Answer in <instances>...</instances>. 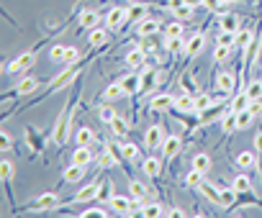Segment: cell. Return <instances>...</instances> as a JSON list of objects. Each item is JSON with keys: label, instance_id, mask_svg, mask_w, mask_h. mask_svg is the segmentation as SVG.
<instances>
[{"label": "cell", "instance_id": "6da1fadb", "mask_svg": "<svg viewBox=\"0 0 262 218\" xmlns=\"http://www.w3.org/2000/svg\"><path fill=\"white\" fill-rule=\"evenodd\" d=\"M80 85L82 80H75V87H72V95L67 98L64 108H62V113L54 124V144L57 147H64L70 134H72V126H75V108H77V95H80Z\"/></svg>", "mask_w": 262, "mask_h": 218}, {"label": "cell", "instance_id": "7a4b0ae2", "mask_svg": "<svg viewBox=\"0 0 262 218\" xmlns=\"http://www.w3.org/2000/svg\"><path fill=\"white\" fill-rule=\"evenodd\" d=\"M90 62H93V54H90V57H85V59H80L77 64H64V69H62V72H59V75H57V77H54L52 82H47V87H44V92H41L39 98H34V100H31V103H29L26 108H21V111H29V108H31V105H36V103H41L44 98H49V95H54V92H59V90H64V87H67L70 82H75V80H77V75L82 72V67H88Z\"/></svg>", "mask_w": 262, "mask_h": 218}, {"label": "cell", "instance_id": "3957f363", "mask_svg": "<svg viewBox=\"0 0 262 218\" xmlns=\"http://www.w3.org/2000/svg\"><path fill=\"white\" fill-rule=\"evenodd\" d=\"M57 208H62L59 195H57V192H41V195H39L36 200H31L29 205H21L18 213H24V210H39V213H47V210H57Z\"/></svg>", "mask_w": 262, "mask_h": 218}, {"label": "cell", "instance_id": "277c9868", "mask_svg": "<svg viewBox=\"0 0 262 218\" xmlns=\"http://www.w3.org/2000/svg\"><path fill=\"white\" fill-rule=\"evenodd\" d=\"M41 87V80L39 77H24V80H18L13 87H11V92H6L3 95V103H8L11 98H26V95H34L36 90Z\"/></svg>", "mask_w": 262, "mask_h": 218}, {"label": "cell", "instance_id": "5b68a950", "mask_svg": "<svg viewBox=\"0 0 262 218\" xmlns=\"http://www.w3.org/2000/svg\"><path fill=\"white\" fill-rule=\"evenodd\" d=\"M226 98H231V95H221V98H219V100H216L211 108H206L203 113H198V129H206V126H208V124H213L216 118L221 121V116L229 111V108L224 111V100H226Z\"/></svg>", "mask_w": 262, "mask_h": 218}, {"label": "cell", "instance_id": "8992f818", "mask_svg": "<svg viewBox=\"0 0 262 218\" xmlns=\"http://www.w3.org/2000/svg\"><path fill=\"white\" fill-rule=\"evenodd\" d=\"M98 192H100V180H95V182H90V185L80 187V192H75L70 200H64V203H62V208H67V205H80V203H90V200H98Z\"/></svg>", "mask_w": 262, "mask_h": 218}, {"label": "cell", "instance_id": "52a82bcc", "mask_svg": "<svg viewBox=\"0 0 262 218\" xmlns=\"http://www.w3.org/2000/svg\"><path fill=\"white\" fill-rule=\"evenodd\" d=\"M34 62H36V52H34V49H29V52L18 54L13 62H8V64H6V75H18V72H26V69H31V67H34Z\"/></svg>", "mask_w": 262, "mask_h": 218}, {"label": "cell", "instance_id": "ba28073f", "mask_svg": "<svg viewBox=\"0 0 262 218\" xmlns=\"http://www.w3.org/2000/svg\"><path fill=\"white\" fill-rule=\"evenodd\" d=\"M203 46H206V34H203V31L193 34V36L185 41V59H183V64H180V67H185L188 62H193V59L203 52Z\"/></svg>", "mask_w": 262, "mask_h": 218}, {"label": "cell", "instance_id": "9c48e42d", "mask_svg": "<svg viewBox=\"0 0 262 218\" xmlns=\"http://www.w3.org/2000/svg\"><path fill=\"white\" fill-rule=\"evenodd\" d=\"M126 21H128V8H123V6H113V8L105 13V29H111V31L123 29Z\"/></svg>", "mask_w": 262, "mask_h": 218}, {"label": "cell", "instance_id": "30bf717a", "mask_svg": "<svg viewBox=\"0 0 262 218\" xmlns=\"http://www.w3.org/2000/svg\"><path fill=\"white\" fill-rule=\"evenodd\" d=\"M165 139H167V134H165L162 126H149V129L144 131V147H147L149 152L160 149V147L165 144Z\"/></svg>", "mask_w": 262, "mask_h": 218}, {"label": "cell", "instance_id": "8fae6325", "mask_svg": "<svg viewBox=\"0 0 262 218\" xmlns=\"http://www.w3.org/2000/svg\"><path fill=\"white\" fill-rule=\"evenodd\" d=\"M162 152H165V167H167V162H172L180 152H183V139L178 136V134H167V139H165V144H162Z\"/></svg>", "mask_w": 262, "mask_h": 218}, {"label": "cell", "instance_id": "7c38bea8", "mask_svg": "<svg viewBox=\"0 0 262 218\" xmlns=\"http://www.w3.org/2000/svg\"><path fill=\"white\" fill-rule=\"evenodd\" d=\"M149 108H152L155 113H170L172 108H175V95L160 92V95H155V98L149 100Z\"/></svg>", "mask_w": 262, "mask_h": 218}, {"label": "cell", "instance_id": "4fadbf2b", "mask_svg": "<svg viewBox=\"0 0 262 218\" xmlns=\"http://www.w3.org/2000/svg\"><path fill=\"white\" fill-rule=\"evenodd\" d=\"M98 23H100V13H98V11L82 8V11L77 13V29H80V31H82V29H98Z\"/></svg>", "mask_w": 262, "mask_h": 218}, {"label": "cell", "instance_id": "5bb4252c", "mask_svg": "<svg viewBox=\"0 0 262 218\" xmlns=\"http://www.w3.org/2000/svg\"><path fill=\"white\" fill-rule=\"evenodd\" d=\"M216 87H219V92H226V95L239 92V90H236V77H234L229 69H224V72L216 75Z\"/></svg>", "mask_w": 262, "mask_h": 218}, {"label": "cell", "instance_id": "9a60e30c", "mask_svg": "<svg viewBox=\"0 0 262 218\" xmlns=\"http://www.w3.org/2000/svg\"><path fill=\"white\" fill-rule=\"evenodd\" d=\"M139 164H142V172H144L149 180H157V177L165 172V162H160L157 157H144Z\"/></svg>", "mask_w": 262, "mask_h": 218}, {"label": "cell", "instance_id": "2e32d148", "mask_svg": "<svg viewBox=\"0 0 262 218\" xmlns=\"http://www.w3.org/2000/svg\"><path fill=\"white\" fill-rule=\"evenodd\" d=\"M123 62H126V67H131V69H142V67L147 64V52H144L142 46H134V49L126 52Z\"/></svg>", "mask_w": 262, "mask_h": 218}, {"label": "cell", "instance_id": "e0dca14e", "mask_svg": "<svg viewBox=\"0 0 262 218\" xmlns=\"http://www.w3.org/2000/svg\"><path fill=\"white\" fill-rule=\"evenodd\" d=\"M139 72H142V95H147V92H152V90L157 87V77H160V72L152 69V67H147V64H144Z\"/></svg>", "mask_w": 262, "mask_h": 218}, {"label": "cell", "instance_id": "ac0fdd59", "mask_svg": "<svg viewBox=\"0 0 262 218\" xmlns=\"http://www.w3.org/2000/svg\"><path fill=\"white\" fill-rule=\"evenodd\" d=\"M160 31V21L157 18H142V21H137V36L142 39V36H155Z\"/></svg>", "mask_w": 262, "mask_h": 218}, {"label": "cell", "instance_id": "d6986e66", "mask_svg": "<svg viewBox=\"0 0 262 218\" xmlns=\"http://www.w3.org/2000/svg\"><path fill=\"white\" fill-rule=\"evenodd\" d=\"M249 103H252V98L247 95V90H239V92H234V95H231L229 111H234V113H239V111H247V108H249Z\"/></svg>", "mask_w": 262, "mask_h": 218}, {"label": "cell", "instance_id": "ffe728a7", "mask_svg": "<svg viewBox=\"0 0 262 218\" xmlns=\"http://www.w3.org/2000/svg\"><path fill=\"white\" fill-rule=\"evenodd\" d=\"M219 29H224V31H239L242 29V18L236 16V13H221L219 16Z\"/></svg>", "mask_w": 262, "mask_h": 218}, {"label": "cell", "instance_id": "44dd1931", "mask_svg": "<svg viewBox=\"0 0 262 218\" xmlns=\"http://www.w3.org/2000/svg\"><path fill=\"white\" fill-rule=\"evenodd\" d=\"M257 164H259L257 152H239V154H236V167H239V169L249 172V169H254Z\"/></svg>", "mask_w": 262, "mask_h": 218}, {"label": "cell", "instance_id": "7402d4cb", "mask_svg": "<svg viewBox=\"0 0 262 218\" xmlns=\"http://www.w3.org/2000/svg\"><path fill=\"white\" fill-rule=\"evenodd\" d=\"M82 177H85V167L72 162V164L64 169V175H62V182H67V185H77Z\"/></svg>", "mask_w": 262, "mask_h": 218}, {"label": "cell", "instance_id": "603a6c76", "mask_svg": "<svg viewBox=\"0 0 262 218\" xmlns=\"http://www.w3.org/2000/svg\"><path fill=\"white\" fill-rule=\"evenodd\" d=\"M254 41V29H239L236 31V46L234 49H242V54H247L249 44Z\"/></svg>", "mask_w": 262, "mask_h": 218}, {"label": "cell", "instance_id": "cb8c5ba5", "mask_svg": "<svg viewBox=\"0 0 262 218\" xmlns=\"http://www.w3.org/2000/svg\"><path fill=\"white\" fill-rule=\"evenodd\" d=\"M231 187L236 190V192H254V187H252V180H249V175L242 169L239 175H234V180H231Z\"/></svg>", "mask_w": 262, "mask_h": 218}, {"label": "cell", "instance_id": "d4e9b609", "mask_svg": "<svg viewBox=\"0 0 262 218\" xmlns=\"http://www.w3.org/2000/svg\"><path fill=\"white\" fill-rule=\"evenodd\" d=\"M198 192H203L211 203L221 205V185H213V182H206V180H203V185L198 187Z\"/></svg>", "mask_w": 262, "mask_h": 218}, {"label": "cell", "instance_id": "484cf974", "mask_svg": "<svg viewBox=\"0 0 262 218\" xmlns=\"http://www.w3.org/2000/svg\"><path fill=\"white\" fill-rule=\"evenodd\" d=\"M126 92H123V87H121V82H111L105 90H103V95H100V100L103 103H113V100H121Z\"/></svg>", "mask_w": 262, "mask_h": 218}, {"label": "cell", "instance_id": "4316f807", "mask_svg": "<svg viewBox=\"0 0 262 218\" xmlns=\"http://www.w3.org/2000/svg\"><path fill=\"white\" fill-rule=\"evenodd\" d=\"M221 131H224V136H231L234 131H239V124H236V113L234 111H226L221 116Z\"/></svg>", "mask_w": 262, "mask_h": 218}, {"label": "cell", "instance_id": "83f0119b", "mask_svg": "<svg viewBox=\"0 0 262 218\" xmlns=\"http://www.w3.org/2000/svg\"><path fill=\"white\" fill-rule=\"evenodd\" d=\"M26 144H29V149L31 152H44V139H41V134H36V129L34 126H29L26 129Z\"/></svg>", "mask_w": 262, "mask_h": 218}, {"label": "cell", "instance_id": "f1b7e54d", "mask_svg": "<svg viewBox=\"0 0 262 218\" xmlns=\"http://www.w3.org/2000/svg\"><path fill=\"white\" fill-rule=\"evenodd\" d=\"M165 49H167V54H170V57H178V54L185 49L183 36H165Z\"/></svg>", "mask_w": 262, "mask_h": 218}, {"label": "cell", "instance_id": "f546056e", "mask_svg": "<svg viewBox=\"0 0 262 218\" xmlns=\"http://www.w3.org/2000/svg\"><path fill=\"white\" fill-rule=\"evenodd\" d=\"M95 141V134H93V129H88V126H80L77 131H75V144L77 147H90Z\"/></svg>", "mask_w": 262, "mask_h": 218}, {"label": "cell", "instance_id": "4dcf8cb0", "mask_svg": "<svg viewBox=\"0 0 262 218\" xmlns=\"http://www.w3.org/2000/svg\"><path fill=\"white\" fill-rule=\"evenodd\" d=\"M221 95H226V92H221ZM221 95H219V98H221ZM219 98H213V95H208V92H198V95H195V113H203L206 108H211Z\"/></svg>", "mask_w": 262, "mask_h": 218}, {"label": "cell", "instance_id": "1f68e13d", "mask_svg": "<svg viewBox=\"0 0 262 218\" xmlns=\"http://www.w3.org/2000/svg\"><path fill=\"white\" fill-rule=\"evenodd\" d=\"M128 192H131V198H134V200L144 203V198L149 195V187H147L144 182H137V180H131V182H128Z\"/></svg>", "mask_w": 262, "mask_h": 218}, {"label": "cell", "instance_id": "d6a6232c", "mask_svg": "<svg viewBox=\"0 0 262 218\" xmlns=\"http://www.w3.org/2000/svg\"><path fill=\"white\" fill-rule=\"evenodd\" d=\"M72 162L88 167V164L93 162V152H90V147H77V149L72 152Z\"/></svg>", "mask_w": 262, "mask_h": 218}, {"label": "cell", "instance_id": "836d02e7", "mask_svg": "<svg viewBox=\"0 0 262 218\" xmlns=\"http://www.w3.org/2000/svg\"><path fill=\"white\" fill-rule=\"evenodd\" d=\"M139 152H142V149H139L137 144H131V141H123V144H121V154H123L126 162H142V159H139Z\"/></svg>", "mask_w": 262, "mask_h": 218}, {"label": "cell", "instance_id": "e575fe53", "mask_svg": "<svg viewBox=\"0 0 262 218\" xmlns=\"http://www.w3.org/2000/svg\"><path fill=\"white\" fill-rule=\"evenodd\" d=\"M108 31H111V29H93V34H90V46H93V49L105 46V44H108Z\"/></svg>", "mask_w": 262, "mask_h": 218}, {"label": "cell", "instance_id": "d590c367", "mask_svg": "<svg viewBox=\"0 0 262 218\" xmlns=\"http://www.w3.org/2000/svg\"><path fill=\"white\" fill-rule=\"evenodd\" d=\"M211 164H213V162H211V157H208L206 152H198V154L193 157V169H198V172H203V175L211 172Z\"/></svg>", "mask_w": 262, "mask_h": 218}, {"label": "cell", "instance_id": "8d00e7d4", "mask_svg": "<svg viewBox=\"0 0 262 218\" xmlns=\"http://www.w3.org/2000/svg\"><path fill=\"white\" fill-rule=\"evenodd\" d=\"M216 44H219V46H236V31H224V29H219Z\"/></svg>", "mask_w": 262, "mask_h": 218}, {"label": "cell", "instance_id": "74e56055", "mask_svg": "<svg viewBox=\"0 0 262 218\" xmlns=\"http://www.w3.org/2000/svg\"><path fill=\"white\" fill-rule=\"evenodd\" d=\"M203 180H206V175H203V172H198V169H190V172L185 175V187H190V190H198V187L203 185Z\"/></svg>", "mask_w": 262, "mask_h": 218}, {"label": "cell", "instance_id": "f35d334b", "mask_svg": "<svg viewBox=\"0 0 262 218\" xmlns=\"http://www.w3.org/2000/svg\"><path fill=\"white\" fill-rule=\"evenodd\" d=\"M236 190L234 187H226V185H221V208H234V203H236Z\"/></svg>", "mask_w": 262, "mask_h": 218}, {"label": "cell", "instance_id": "ab89813d", "mask_svg": "<svg viewBox=\"0 0 262 218\" xmlns=\"http://www.w3.org/2000/svg\"><path fill=\"white\" fill-rule=\"evenodd\" d=\"M147 18V3L142 0V3H134V6H128V21H142Z\"/></svg>", "mask_w": 262, "mask_h": 218}, {"label": "cell", "instance_id": "60d3db41", "mask_svg": "<svg viewBox=\"0 0 262 218\" xmlns=\"http://www.w3.org/2000/svg\"><path fill=\"white\" fill-rule=\"evenodd\" d=\"M167 210L160 205V203H149V205H142V213L139 215H144V218H160V215H165Z\"/></svg>", "mask_w": 262, "mask_h": 218}, {"label": "cell", "instance_id": "b9f144b4", "mask_svg": "<svg viewBox=\"0 0 262 218\" xmlns=\"http://www.w3.org/2000/svg\"><path fill=\"white\" fill-rule=\"evenodd\" d=\"M116 116H118V111H116L113 105H108V103H103V105L98 108V118H100L103 124H111Z\"/></svg>", "mask_w": 262, "mask_h": 218}, {"label": "cell", "instance_id": "7bdbcfd3", "mask_svg": "<svg viewBox=\"0 0 262 218\" xmlns=\"http://www.w3.org/2000/svg\"><path fill=\"white\" fill-rule=\"evenodd\" d=\"M13 172H16V164H13L11 159L0 162V180H3V182H11V180H13Z\"/></svg>", "mask_w": 262, "mask_h": 218}, {"label": "cell", "instance_id": "ee69618b", "mask_svg": "<svg viewBox=\"0 0 262 218\" xmlns=\"http://www.w3.org/2000/svg\"><path fill=\"white\" fill-rule=\"evenodd\" d=\"M172 13H175V18H178V21H190V18H193V13H195V8H193V6H188V3H183V6L172 8Z\"/></svg>", "mask_w": 262, "mask_h": 218}, {"label": "cell", "instance_id": "f6af8a7d", "mask_svg": "<svg viewBox=\"0 0 262 218\" xmlns=\"http://www.w3.org/2000/svg\"><path fill=\"white\" fill-rule=\"evenodd\" d=\"M108 126H111L113 136H126V134H128V124H126V121H123L121 116H116V118H113V121H111Z\"/></svg>", "mask_w": 262, "mask_h": 218}, {"label": "cell", "instance_id": "bcb514c9", "mask_svg": "<svg viewBox=\"0 0 262 218\" xmlns=\"http://www.w3.org/2000/svg\"><path fill=\"white\" fill-rule=\"evenodd\" d=\"M113 195H116V192H113V182L105 177V180H103V185H100L98 200H100V203H111V198H113Z\"/></svg>", "mask_w": 262, "mask_h": 218}, {"label": "cell", "instance_id": "7dc6e473", "mask_svg": "<svg viewBox=\"0 0 262 218\" xmlns=\"http://www.w3.org/2000/svg\"><path fill=\"white\" fill-rule=\"evenodd\" d=\"M80 59H82L80 49H77V46H67V49H64V57H62V64H77Z\"/></svg>", "mask_w": 262, "mask_h": 218}, {"label": "cell", "instance_id": "c3c4849f", "mask_svg": "<svg viewBox=\"0 0 262 218\" xmlns=\"http://www.w3.org/2000/svg\"><path fill=\"white\" fill-rule=\"evenodd\" d=\"M247 95L252 98V100H262V80H252V82H247Z\"/></svg>", "mask_w": 262, "mask_h": 218}, {"label": "cell", "instance_id": "681fc988", "mask_svg": "<svg viewBox=\"0 0 262 218\" xmlns=\"http://www.w3.org/2000/svg\"><path fill=\"white\" fill-rule=\"evenodd\" d=\"M203 8L208 11V13H224V8H229L226 3H224V0H203Z\"/></svg>", "mask_w": 262, "mask_h": 218}, {"label": "cell", "instance_id": "f907efd6", "mask_svg": "<svg viewBox=\"0 0 262 218\" xmlns=\"http://www.w3.org/2000/svg\"><path fill=\"white\" fill-rule=\"evenodd\" d=\"M183 23H185V21H172V23H167V26H165V36H183V31H185Z\"/></svg>", "mask_w": 262, "mask_h": 218}, {"label": "cell", "instance_id": "816d5d0a", "mask_svg": "<svg viewBox=\"0 0 262 218\" xmlns=\"http://www.w3.org/2000/svg\"><path fill=\"white\" fill-rule=\"evenodd\" d=\"M77 215H80V218H88V215H111V213H108V210L103 208V203H100V205H93V208H82Z\"/></svg>", "mask_w": 262, "mask_h": 218}, {"label": "cell", "instance_id": "f5cc1de1", "mask_svg": "<svg viewBox=\"0 0 262 218\" xmlns=\"http://www.w3.org/2000/svg\"><path fill=\"white\" fill-rule=\"evenodd\" d=\"M252 121H254V113L249 111V108H247V111H239V113H236V124H239V129H247Z\"/></svg>", "mask_w": 262, "mask_h": 218}, {"label": "cell", "instance_id": "db71d44e", "mask_svg": "<svg viewBox=\"0 0 262 218\" xmlns=\"http://www.w3.org/2000/svg\"><path fill=\"white\" fill-rule=\"evenodd\" d=\"M231 49H234V46H219V44H216V52H213V62H216V64L226 62V59H229V54H231Z\"/></svg>", "mask_w": 262, "mask_h": 218}, {"label": "cell", "instance_id": "11a10c76", "mask_svg": "<svg viewBox=\"0 0 262 218\" xmlns=\"http://www.w3.org/2000/svg\"><path fill=\"white\" fill-rule=\"evenodd\" d=\"M64 49H67V46H62V44H52V49H49V57H52L54 62H62V57H64Z\"/></svg>", "mask_w": 262, "mask_h": 218}, {"label": "cell", "instance_id": "9f6ffc18", "mask_svg": "<svg viewBox=\"0 0 262 218\" xmlns=\"http://www.w3.org/2000/svg\"><path fill=\"white\" fill-rule=\"evenodd\" d=\"M11 147H13V139L8 131H3L0 134V152H11Z\"/></svg>", "mask_w": 262, "mask_h": 218}, {"label": "cell", "instance_id": "6f0895ef", "mask_svg": "<svg viewBox=\"0 0 262 218\" xmlns=\"http://www.w3.org/2000/svg\"><path fill=\"white\" fill-rule=\"evenodd\" d=\"M249 111H252L254 116H262V100H252V103H249Z\"/></svg>", "mask_w": 262, "mask_h": 218}, {"label": "cell", "instance_id": "680465c9", "mask_svg": "<svg viewBox=\"0 0 262 218\" xmlns=\"http://www.w3.org/2000/svg\"><path fill=\"white\" fill-rule=\"evenodd\" d=\"M254 152L262 154V131H257V136H254Z\"/></svg>", "mask_w": 262, "mask_h": 218}, {"label": "cell", "instance_id": "91938a15", "mask_svg": "<svg viewBox=\"0 0 262 218\" xmlns=\"http://www.w3.org/2000/svg\"><path fill=\"white\" fill-rule=\"evenodd\" d=\"M165 215H172V218H180V215H185V213H183L180 208H170V210H167Z\"/></svg>", "mask_w": 262, "mask_h": 218}, {"label": "cell", "instance_id": "94428289", "mask_svg": "<svg viewBox=\"0 0 262 218\" xmlns=\"http://www.w3.org/2000/svg\"><path fill=\"white\" fill-rule=\"evenodd\" d=\"M188 6H193V8H203V0H185Z\"/></svg>", "mask_w": 262, "mask_h": 218}, {"label": "cell", "instance_id": "6125c7cd", "mask_svg": "<svg viewBox=\"0 0 262 218\" xmlns=\"http://www.w3.org/2000/svg\"><path fill=\"white\" fill-rule=\"evenodd\" d=\"M224 3H226V6H234V3H239V0H224Z\"/></svg>", "mask_w": 262, "mask_h": 218}]
</instances>
